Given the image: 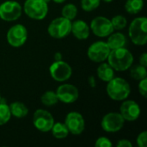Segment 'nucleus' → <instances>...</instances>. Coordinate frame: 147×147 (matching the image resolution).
<instances>
[{"label": "nucleus", "mask_w": 147, "mask_h": 147, "mask_svg": "<svg viewBox=\"0 0 147 147\" xmlns=\"http://www.w3.org/2000/svg\"><path fill=\"white\" fill-rule=\"evenodd\" d=\"M108 63L115 71H124L129 69L134 63V56L130 51L125 47L113 49L108 57Z\"/></svg>", "instance_id": "obj_1"}, {"label": "nucleus", "mask_w": 147, "mask_h": 147, "mask_svg": "<svg viewBox=\"0 0 147 147\" xmlns=\"http://www.w3.org/2000/svg\"><path fill=\"white\" fill-rule=\"evenodd\" d=\"M130 92V85L124 78H114L108 82L107 93L112 100L124 101L129 96Z\"/></svg>", "instance_id": "obj_2"}, {"label": "nucleus", "mask_w": 147, "mask_h": 147, "mask_svg": "<svg viewBox=\"0 0 147 147\" xmlns=\"http://www.w3.org/2000/svg\"><path fill=\"white\" fill-rule=\"evenodd\" d=\"M128 34L134 44L144 46L147 42L146 17H137L132 21L128 28Z\"/></svg>", "instance_id": "obj_3"}, {"label": "nucleus", "mask_w": 147, "mask_h": 147, "mask_svg": "<svg viewBox=\"0 0 147 147\" xmlns=\"http://www.w3.org/2000/svg\"><path fill=\"white\" fill-rule=\"evenodd\" d=\"M23 10L29 18L42 20L48 13L47 2L45 0H26L23 5Z\"/></svg>", "instance_id": "obj_4"}, {"label": "nucleus", "mask_w": 147, "mask_h": 147, "mask_svg": "<svg viewBox=\"0 0 147 147\" xmlns=\"http://www.w3.org/2000/svg\"><path fill=\"white\" fill-rule=\"evenodd\" d=\"M71 22L63 16L53 19L47 28L49 35L54 39H63L71 34Z\"/></svg>", "instance_id": "obj_5"}, {"label": "nucleus", "mask_w": 147, "mask_h": 147, "mask_svg": "<svg viewBox=\"0 0 147 147\" xmlns=\"http://www.w3.org/2000/svg\"><path fill=\"white\" fill-rule=\"evenodd\" d=\"M22 13L21 4L13 0L5 1L0 4V18L6 22L17 20Z\"/></svg>", "instance_id": "obj_6"}, {"label": "nucleus", "mask_w": 147, "mask_h": 147, "mask_svg": "<svg viewBox=\"0 0 147 147\" xmlns=\"http://www.w3.org/2000/svg\"><path fill=\"white\" fill-rule=\"evenodd\" d=\"M6 39L8 43L13 47H20L25 44L28 39V30L22 24H16L9 28Z\"/></svg>", "instance_id": "obj_7"}, {"label": "nucleus", "mask_w": 147, "mask_h": 147, "mask_svg": "<svg viewBox=\"0 0 147 147\" xmlns=\"http://www.w3.org/2000/svg\"><path fill=\"white\" fill-rule=\"evenodd\" d=\"M33 124L39 131L47 133L51 131L54 124V119L48 111L45 109H37L33 115Z\"/></svg>", "instance_id": "obj_8"}, {"label": "nucleus", "mask_w": 147, "mask_h": 147, "mask_svg": "<svg viewBox=\"0 0 147 147\" xmlns=\"http://www.w3.org/2000/svg\"><path fill=\"white\" fill-rule=\"evenodd\" d=\"M111 49L105 41H96L88 48V57L93 62H103L105 61L110 53Z\"/></svg>", "instance_id": "obj_9"}, {"label": "nucleus", "mask_w": 147, "mask_h": 147, "mask_svg": "<svg viewBox=\"0 0 147 147\" xmlns=\"http://www.w3.org/2000/svg\"><path fill=\"white\" fill-rule=\"evenodd\" d=\"M125 123V120L120 113L110 112L105 115L102 120V128L108 133H116L120 131Z\"/></svg>", "instance_id": "obj_10"}, {"label": "nucleus", "mask_w": 147, "mask_h": 147, "mask_svg": "<svg viewBox=\"0 0 147 147\" xmlns=\"http://www.w3.org/2000/svg\"><path fill=\"white\" fill-rule=\"evenodd\" d=\"M51 77L58 82H65L68 80L71 74L72 69L70 65L63 60L53 62L49 68Z\"/></svg>", "instance_id": "obj_11"}, {"label": "nucleus", "mask_w": 147, "mask_h": 147, "mask_svg": "<svg viewBox=\"0 0 147 147\" xmlns=\"http://www.w3.org/2000/svg\"><path fill=\"white\" fill-rule=\"evenodd\" d=\"M90 28L93 34L98 37H106L114 32L111 21L104 16H96L90 22Z\"/></svg>", "instance_id": "obj_12"}, {"label": "nucleus", "mask_w": 147, "mask_h": 147, "mask_svg": "<svg viewBox=\"0 0 147 147\" xmlns=\"http://www.w3.org/2000/svg\"><path fill=\"white\" fill-rule=\"evenodd\" d=\"M65 124L69 131L73 135L81 134L85 128V122L83 115L78 112H70L65 120Z\"/></svg>", "instance_id": "obj_13"}, {"label": "nucleus", "mask_w": 147, "mask_h": 147, "mask_svg": "<svg viewBox=\"0 0 147 147\" xmlns=\"http://www.w3.org/2000/svg\"><path fill=\"white\" fill-rule=\"evenodd\" d=\"M59 101L64 103H73L78 99L79 92L76 86L70 84H61L56 90Z\"/></svg>", "instance_id": "obj_14"}, {"label": "nucleus", "mask_w": 147, "mask_h": 147, "mask_svg": "<svg viewBox=\"0 0 147 147\" xmlns=\"http://www.w3.org/2000/svg\"><path fill=\"white\" fill-rule=\"evenodd\" d=\"M120 112L125 121H134L140 117L141 110L136 102L132 100H126L122 102Z\"/></svg>", "instance_id": "obj_15"}, {"label": "nucleus", "mask_w": 147, "mask_h": 147, "mask_svg": "<svg viewBox=\"0 0 147 147\" xmlns=\"http://www.w3.org/2000/svg\"><path fill=\"white\" fill-rule=\"evenodd\" d=\"M90 28L83 20H77L71 22V33L78 40H86L90 36Z\"/></svg>", "instance_id": "obj_16"}, {"label": "nucleus", "mask_w": 147, "mask_h": 147, "mask_svg": "<svg viewBox=\"0 0 147 147\" xmlns=\"http://www.w3.org/2000/svg\"><path fill=\"white\" fill-rule=\"evenodd\" d=\"M98 78L103 82H109L115 78V70L109 63H102L96 70Z\"/></svg>", "instance_id": "obj_17"}, {"label": "nucleus", "mask_w": 147, "mask_h": 147, "mask_svg": "<svg viewBox=\"0 0 147 147\" xmlns=\"http://www.w3.org/2000/svg\"><path fill=\"white\" fill-rule=\"evenodd\" d=\"M109 36L107 44L111 50L124 47L127 44V38L121 33H112Z\"/></svg>", "instance_id": "obj_18"}, {"label": "nucleus", "mask_w": 147, "mask_h": 147, "mask_svg": "<svg viewBox=\"0 0 147 147\" xmlns=\"http://www.w3.org/2000/svg\"><path fill=\"white\" fill-rule=\"evenodd\" d=\"M9 108L10 110L11 115L16 118H23L28 113V109L26 107L24 103L21 102H14L9 106Z\"/></svg>", "instance_id": "obj_19"}, {"label": "nucleus", "mask_w": 147, "mask_h": 147, "mask_svg": "<svg viewBox=\"0 0 147 147\" xmlns=\"http://www.w3.org/2000/svg\"><path fill=\"white\" fill-rule=\"evenodd\" d=\"M144 7V0H127L125 9L127 13L136 15L140 13Z\"/></svg>", "instance_id": "obj_20"}, {"label": "nucleus", "mask_w": 147, "mask_h": 147, "mask_svg": "<svg viewBox=\"0 0 147 147\" xmlns=\"http://www.w3.org/2000/svg\"><path fill=\"white\" fill-rule=\"evenodd\" d=\"M51 131H52V134L53 135V137H55L56 139H59V140L66 138L69 134V131L65 124L62 122L54 123Z\"/></svg>", "instance_id": "obj_21"}, {"label": "nucleus", "mask_w": 147, "mask_h": 147, "mask_svg": "<svg viewBox=\"0 0 147 147\" xmlns=\"http://www.w3.org/2000/svg\"><path fill=\"white\" fill-rule=\"evenodd\" d=\"M130 75L135 80H142L147 77V70L146 66L140 65H135L130 67Z\"/></svg>", "instance_id": "obj_22"}, {"label": "nucleus", "mask_w": 147, "mask_h": 147, "mask_svg": "<svg viewBox=\"0 0 147 147\" xmlns=\"http://www.w3.org/2000/svg\"><path fill=\"white\" fill-rule=\"evenodd\" d=\"M40 102L45 106L51 107V106L55 105L59 102V99H58V96H57L56 92H54L53 90H48V91H46L41 96Z\"/></svg>", "instance_id": "obj_23"}, {"label": "nucleus", "mask_w": 147, "mask_h": 147, "mask_svg": "<svg viewBox=\"0 0 147 147\" xmlns=\"http://www.w3.org/2000/svg\"><path fill=\"white\" fill-rule=\"evenodd\" d=\"M62 16L71 21L73 19H75V17L78 15V8L75 4L73 3H68L65 4L61 11Z\"/></svg>", "instance_id": "obj_24"}, {"label": "nucleus", "mask_w": 147, "mask_h": 147, "mask_svg": "<svg viewBox=\"0 0 147 147\" xmlns=\"http://www.w3.org/2000/svg\"><path fill=\"white\" fill-rule=\"evenodd\" d=\"M11 117V113L9 106L3 102L2 98L0 101V126L6 124Z\"/></svg>", "instance_id": "obj_25"}, {"label": "nucleus", "mask_w": 147, "mask_h": 147, "mask_svg": "<svg viewBox=\"0 0 147 147\" xmlns=\"http://www.w3.org/2000/svg\"><path fill=\"white\" fill-rule=\"evenodd\" d=\"M110 21H111V23H112L114 29H115V30L123 29L127 24V18L121 15H117V16H114Z\"/></svg>", "instance_id": "obj_26"}, {"label": "nucleus", "mask_w": 147, "mask_h": 147, "mask_svg": "<svg viewBox=\"0 0 147 147\" xmlns=\"http://www.w3.org/2000/svg\"><path fill=\"white\" fill-rule=\"evenodd\" d=\"M101 0H81V7L84 11H92L99 7Z\"/></svg>", "instance_id": "obj_27"}, {"label": "nucleus", "mask_w": 147, "mask_h": 147, "mask_svg": "<svg viewBox=\"0 0 147 147\" xmlns=\"http://www.w3.org/2000/svg\"><path fill=\"white\" fill-rule=\"evenodd\" d=\"M95 146L96 147H111L112 146V143L111 141L106 138V137H100L96 140L95 143Z\"/></svg>", "instance_id": "obj_28"}, {"label": "nucleus", "mask_w": 147, "mask_h": 147, "mask_svg": "<svg viewBox=\"0 0 147 147\" xmlns=\"http://www.w3.org/2000/svg\"><path fill=\"white\" fill-rule=\"evenodd\" d=\"M137 145L139 147H146L147 146V132H141L137 137Z\"/></svg>", "instance_id": "obj_29"}, {"label": "nucleus", "mask_w": 147, "mask_h": 147, "mask_svg": "<svg viewBox=\"0 0 147 147\" xmlns=\"http://www.w3.org/2000/svg\"><path fill=\"white\" fill-rule=\"evenodd\" d=\"M139 91L140 93V95L142 96H144L145 98H146L147 96V78H144L142 80H140V84H139Z\"/></svg>", "instance_id": "obj_30"}, {"label": "nucleus", "mask_w": 147, "mask_h": 147, "mask_svg": "<svg viewBox=\"0 0 147 147\" xmlns=\"http://www.w3.org/2000/svg\"><path fill=\"white\" fill-rule=\"evenodd\" d=\"M133 145L128 140H121L117 142V147H132Z\"/></svg>", "instance_id": "obj_31"}, {"label": "nucleus", "mask_w": 147, "mask_h": 147, "mask_svg": "<svg viewBox=\"0 0 147 147\" xmlns=\"http://www.w3.org/2000/svg\"><path fill=\"white\" fill-rule=\"evenodd\" d=\"M140 64L143 66H147V53H144L141 54V56L140 57Z\"/></svg>", "instance_id": "obj_32"}, {"label": "nucleus", "mask_w": 147, "mask_h": 147, "mask_svg": "<svg viewBox=\"0 0 147 147\" xmlns=\"http://www.w3.org/2000/svg\"><path fill=\"white\" fill-rule=\"evenodd\" d=\"M89 84L91 87H95L96 86V80H95L94 77H90L89 78Z\"/></svg>", "instance_id": "obj_33"}, {"label": "nucleus", "mask_w": 147, "mask_h": 147, "mask_svg": "<svg viewBox=\"0 0 147 147\" xmlns=\"http://www.w3.org/2000/svg\"><path fill=\"white\" fill-rule=\"evenodd\" d=\"M61 58H62V56H61V53H58L55 54V61L61 60Z\"/></svg>", "instance_id": "obj_34"}, {"label": "nucleus", "mask_w": 147, "mask_h": 147, "mask_svg": "<svg viewBox=\"0 0 147 147\" xmlns=\"http://www.w3.org/2000/svg\"><path fill=\"white\" fill-rule=\"evenodd\" d=\"M54 3H64L65 0H53Z\"/></svg>", "instance_id": "obj_35"}, {"label": "nucleus", "mask_w": 147, "mask_h": 147, "mask_svg": "<svg viewBox=\"0 0 147 147\" xmlns=\"http://www.w3.org/2000/svg\"><path fill=\"white\" fill-rule=\"evenodd\" d=\"M102 1H104V2H106V3H110V2H112L113 0H102Z\"/></svg>", "instance_id": "obj_36"}, {"label": "nucleus", "mask_w": 147, "mask_h": 147, "mask_svg": "<svg viewBox=\"0 0 147 147\" xmlns=\"http://www.w3.org/2000/svg\"><path fill=\"white\" fill-rule=\"evenodd\" d=\"M1 98H2V97H1V95H0V101H1Z\"/></svg>", "instance_id": "obj_37"}]
</instances>
